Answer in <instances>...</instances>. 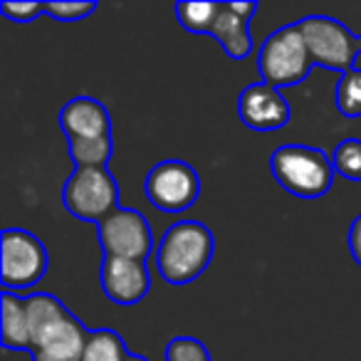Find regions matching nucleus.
I'll list each match as a JSON object with an SVG mask.
<instances>
[{
    "label": "nucleus",
    "mask_w": 361,
    "mask_h": 361,
    "mask_svg": "<svg viewBox=\"0 0 361 361\" xmlns=\"http://www.w3.org/2000/svg\"><path fill=\"white\" fill-rule=\"evenodd\" d=\"M216 240L208 226L178 221L161 235L156 247V270L169 285H191L211 265Z\"/></svg>",
    "instance_id": "f257e3e1"
},
{
    "label": "nucleus",
    "mask_w": 361,
    "mask_h": 361,
    "mask_svg": "<svg viewBox=\"0 0 361 361\" xmlns=\"http://www.w3.org/2000/svg\"><path fill=\"white\" fill-rule=\"evenodd\" d=\"M270 171L287 193L305 201L322 198L331 188L334 166L322 149L302 144H285L272 151Z\"/></svg>",
    "instance_id": "f03ea898"
},
{
    "label": "nucleus",
    "mask_w": 361,
    "mask_h": 361,
    "mask_svg": "<svg viewBox=\"0 0 361 361\" xmlns=\"http://www.w3.org/2000/svg\"><path fill=\"white\" fill-rule=\"evenodd\" d=\"M312 67L314 65H312L300 23L270 32L257 55V70H260L262 82L275 90L305 82Z\"/></svg>",
    "instance_id": "7ed1b4c3"
},
{
    "label": "nucleus",
    "mask_w": 361,
    "mask_h": 361,
    "mask_svg": "<svg viewBox=\"0 0 361 361\" xmlns=\"http://www.w3.org/2000/svg\"><path fill=\"white\" fill-rule=\"evenodd\" d=\"M62 203L75 218L99 226L119 208V186L106 166L75 169L62 188Z\"/></svg>",
    "instance_id": "20e7f679"
},
{
    "label": "nucleus",
    "mask_w": 361,
    "mask_h": 361,
    "mask_svg": "<svg viewBox=\"0 0 361 361\" xmlns=\"http://www.w3.org/2000/svg\"><path fill=\"white\" fill-rule=\"evenodd\" d=\"M300 30L305 35L312 65L339 75L354 70V62L359 60V35H354L344 23L329 16H310L300 20Z\"/></svg>",
    "instance_id": "39448f33"
},
{
    "label": "nucleus",
    "mask_w": 361,
    "mask_h": 361,
    "mask_svg": "<svg viewBox=\"0 0 361 361\" xmlns=\"http://www.w3.org/2000/svg\"><path fill=\"white\" fill-rule=\"evenodd\" d=\"M0 282L3 290H27L45 277L50 257L40 238L23 228H8L0 238Z\"/></svg>",
    "instance_id": "423d86ee"
},
{
    "label": "nucleus",
    "mask_w": 361,
    "mask_h": 361,
    "mask_svg": "<svg viewBox=\"0 0 361 361\" xmlns=\"http://www.w3.org/2000/svg\"><path fill=\"white\" fill-rule=\"evenodd\" d=\"M201 196V178L191 164L178 159L159 161L146 176V198L164 213H183Z\"/></svg>",
    "instance_id": "0eeeda50"
},
{
    "label": "nucleus",
    "mask_w": 361,
    "mask_h": 361,
    "mask_svg": "<svg viewBox=\"0 0 361 361\" xmlns=\"http://www.w3.org/2000/svg\"><path fill=\"white\" fill-rule=\"evenodd\" d=\"M97 238L104 257H126V260H141L154 250V235L144 213L134 208H116L97 226Z\"/></svg>",
    "instance_id": "6e6552de"
},
{
    "label": "nucleus",
    "mask_w": 361,
    "mask_h": 361,
    "mask_svg": "<svg viewBox=\"0 0 361 361\" xmlns=\"http://www.w3.org/2000/svg\"><path fill=\"white\" fill-rule=\"evenodd\" d=\"M238 111L247 129L252 131H275L290 121V104L280 90L255 82L245 87L238 99Z\"/></svg>",
    "instance_id": "1a4fd4ad"
},
{
    "label": "nucleus",
    "mask_w": 361,
    "mask_h": 361,
    "mask_svg": "<svg viewBox=\"0 0 361 361\" xmlns=\"http://www.w3.org/2000/svg\"><path fill=\"white\" fill-rule=\"evenodd\" d=\"M102 290L114 305H139L151 290L149 267L141 260L104 257V262H102Z\"/></svg>",
    "instance_id": "9d476101"
},
{
    "label": "nucleus",
    "mask_w": 361,
    "mask_h": 361,
    "mask_svg": "<svg viewBox=\"0 0 361 361\" xmlns=\"http://www.w3.org/2000/svg\"><path fill=\"white\" fill-rule=\"evenodd\" d=\"M255 11L257 3H221L211 37L218 40L231 60H245L252 52L250 18Z\"/></svg>",
    "instance_id": "9b49d317"
},
{
    "label": "nucleus",
    "mask_w": 361,
    "mask_h": 361,
    "mask_svg": "<svg viewBox=\"0 0 361 361\" xmlns=\"http://www.w3.org/2000/svg\"><path fill=\"white\" fill-rule=\"evenodd\" d=\"M60 129L70 139H111V116L99 99L75 97L62 106Z\"/></svg>",
    "instance_id": "f8f14e48"
},
{
    "label": "nucleus",
    "mask_w": 361,
    "mask_h": 361,
    "mask_svg": "<svg viewBox=\"0 0 361 361\" xmlns=\"http://www.w3.org/2000/svg\"><path fill=\"white\" fill-rule=\"evenodd\" d=\"M27 322H30V351L45 344L55 334H60L75 317L57 297L47 292H32L25 297Z\"/></svg>",
    "instance_id": "ddd939ff"
},
{
    "label": "nucleus",
    "mask_w": 361,
    "mask_h": 361,
    "mask_svg": "<svg viewBox=\"0 0 361 361\" xmlns=\"http://www.w3.org/2000/svg\"><path fill=\"white\" fill-rule=\"evenodd\" d=\"M0 341L6 351H30V322L25 297L3 290L0 295Z\"/></svg>",
    "instance_id": "4468645a"
},
{
    "label": "nucleus",
    "mask_w": 361,
    "mask_h": 361,
    "mask_svg": "<svg viewBox=\"0 0 361 361\" xmlns=\"http://www.w3.org/2000/svg\"><path fill=\"white\" fill-rule=\"evenodd\" d=\"M87 336H90V329L75 317L60 334H55L52 339H47L45 344L32 349L30 359L32 361H82Z\"/></svg>",
    "instance_id": "2eb2a0df"
},
{
    "label": "nucleus",
    "mask_w": 361,
    "mask_h": 361,
    "mask_svg": "<svg viewBox=\"0 0 361 361\" xmlns=\"http://www.w3.org/2000/svg\"><path fill=\"white\" fill-rule=\"evenodd\" d=\"M129 349L114 329H94L87 336L82 361H126Z\"/></svg>",
    "instance_id": "dca6fc26"
},
{
    "label": "nucleus",
    "mask_w": 361,
    "mask_h": 361,
    "mask_svg": "<svg viewBox=\"0 0 361 361\" xmlns=\"http://www.w3.org/2000/svg\"><path fill=\"white\" fill-rule=\"evenodd\" d=\"M218 11H221V3H176L173 6L180 25L196 35H211Z\"/></svg>",
    "instance_id": "f3484780"
},
{
    "label": "nucleus",
    "mask_w": 361,
    "mask_h": 361,
    "mask_svg": "<svg viewBox=\"0 0 361 361\" xmlns=\"http://www.w3.org/2000/svg\"><path fill=\"white\" fill-rule=\"evenodd\" d=\"M70 159L75 169H99L111 159V139H70L67 141Z\"/></svg>",
    "instance_id": "a211bd4d"
},
{
    "label": "nucleus",
    "mask_w": 361,
    "mask_h": 361,
    "mask_svg": "<svg viewBox=\"0 0 361 361\" xmlns=\"http://www.w3.org/2000/svg\"><path fill=\"white\" fill-rule=\"evenodd\" d=\"M331 166L341 178L361 183V139H344L341 144H336Z\"/></svg>",
    "instance_id": "6ab92c4d"
},
{
    "label": "nucleus",
    "mask_w": 361,
    "mask_h": 361,
    "mask_svg": "<svg viewBox=\"0 0 361 361\" xmlns=\"http://www.w3.org/2000/svg\"><path fill=\"white\" fill-rule=\"evenodd\" d=\"M336 109L344 116H361V70H349L336 82Z\"/></svg>",
    "instance_id": "aec40b11"
},
{
    "label": "nucleus",
    "mask_w": 361,
    "mask_h": 361,
    "mask_svg": "<svg viewBox=\"0 0 361 361\" xmlns=\"http://www.w3.org/2000/svg\"><path fill=\"white\" fill-rule=\"evenodd\" d=\"M166 361H211L208 349L193 336H176L166 346Z\"/></svg>",
    "instance_id": "412c9836"
},
{
    "label": "nucleus",
    "mask_w": 361,
    "mask_h": 361,
    "mask_svg": "<svg viewBox=\"0 0 361 361\" xmlns=\"http://www.w3.org/2000/svg\"><path fill=\"white\" fill-rule=\"evenodd\" d=\"M97 11V3H87V0H80V3H45V13L57 23H77L85 20L87 16Z\"/></svg>",
    "instance_id": "4be33fe9"
},
{
    "label": "nucleus",
    "mask_w": 361,
    "mask_h": 361,
    "mask_svg": "<svg viewBox=\"0 0 361 361\" xmlns=\"http://www.w3.org/2000/svg\"><path fill=\"white\" fill-rule=\"evenodd\" d=\"M0 13L13 23H32L45 13V3H0Z\"/></svg>",
    "instance_id": "5701e85b"
},
{
    "label": "nucleus",
    "mask_w": 361,
    "mask_h": 361,
    "mask_svg": "<svg viewBox=\"0 0 361 361\" xmlns=\"http://www.w3.org/2000/svg\"><path fill=\"white\" fill-rule=\"evenodd\" d=\"M349 252L354 257V262L361 267V213L351 221L349 226Z\"/></svg>",
    "instance_id": "b1692460"
},
{
    "label": "nucleus",
    "mask_w": 361,
    "mask_h": 361,
    "mask_svg": "<svg viewBox=\"0 0 361 361\" xmlns=\"http://www.w3.org/2000/svg\"><path fill=\"white\" fill-rule=\"evenodd\" d=\"M126 361H149V359H146V356H139V354H129Z\"/></svg>",
    "instance_id": "393cba45"
}]
</instances>
